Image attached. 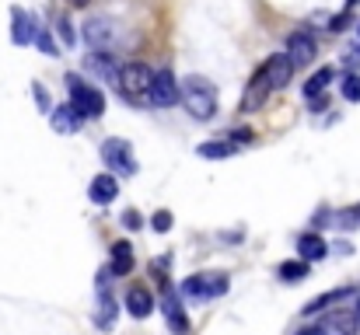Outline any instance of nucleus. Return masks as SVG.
Returning <instances> with one entry per match:
<instances>
[{
	"mask_svg": "<svg viewBox=\"0 0 360 335\" xmlns=\"http://www.w3.org/2000/svg\"><path fill=\"white\" fill-rule=\"evenodd\" d=\"M126 311H129L133 318H150V311H154L150 290H147V287H129V290H126Z\"/></svg>",
	"mask_w": 360,
	"mask_h": 335,
	"instance_id": "obj_15",
	"label": "nucleus"
},
{
	"mask_svg": "<svg viewBox=\"0 0 360 335\" xmlns=\"http://www.w3.org/2000/svg\"><path fill=\"white\" fill-rule=\"evenodd\" d=\"M262 74H266L269 91H280V88H287V84H290V77H294V63H290L283 53H273V56L262 63Z\"/></svg>",
	"mask_w": 360,
	"mask_h": 335,
	"instance_id": "obj_8",
	"label": "nucleus"
},
{
	"mask_svg": "<svg viewBox=\"0 0 360 335\" xmlns=\"http://www.w3.org/2000/svg\"><path fill=\"white\" fill-rule=\"evenodd\" d=\"M340 91H343V98H347V102H360V74H347Z\"/></svg>",
	"mask_w": 360,
	"mask_h": 335,
	"instance_id": "obj_26",
	"label": "nucleus"
},
{
	"mask_svg": "<svg viewBox=\"0 0 360 335\" xmlns=\"http://www.w3.org/2000/svg\"><path fill=\"white\" fill-rule=\"evenodd\" d=\"M88 196H91V203H98V206H109L116 196H120V182H116V175H95L91 178V185H88Z\"/></svg>",
	"mask_w": 360,
	"mask_h": 335,
	"instance_id": "obj_12",
	"label": "nucleus"
},
{
	"mask_svg": "<svg viewBox=\"0 0 360 335\" xmlns=\"http://www.w3.org/2000/svg\"><path fill=\"white\" fill-rule=\"evenodd\" d=\"M32 95H35V102H39V109L46 112V115L53 112V102H49V95L42 91V84H32Z\"/></svg>",
	"mask_w": 360,
	"mask_h": 335,
	"instance_id": "obj_29",
	"label": "nucleus"
},
{
	"mask_svg": "<svg viewBox=\"0 0 360 335\" xmlns=\"http://www.w3.org/2000/svg\"><path fill=\"white\" fill-rule=\"evenodd\" d=\"M311 109H315V112L329 109V98H326V95H319V98H311Z\"/></svg>",
	"mask_w": 360,
	"mask_h": 335,
	"instance_id": "obj_33",
	"label": "nucleus"
},
{
	"mask_svg": "<svg viewBox=\"0 0 360 335\" xmlns=\"http://www.w3.org/2000/svg\"><path fill=\"white\" fill-rule=\"evenodd\" d=\"M350 297H357V290H354V287H340V290H329V294H322V297L308 301V304L301 308V315H304V318H311V315H322L326 308H333V304H340V301H350Z\"/></svg>",
	"mask_w": 360,
	"mask_h": 335,
	"instance_id": "obj_13",
	"label": "nucleus"
},
{
	"mask_svg": "<svg viewBox=\"0 0 360 335\" xmlns=\"http://www.w3.org/2000/svg\"><path fill=\"white\" fill-rule=\"evenodd\" d=\"M32 42H35V46H39V49L49 56V60H56V56H60V46H56V39H53V32H49V28H35Z\"/></svg>",
	"mask_w": 360,
	"mask_h": 335,
	"instance_id": "obj_24",
	"label": "nucleus"
},
{
	"mask_svg": "<svg viewBox=\"0 0 360 335\" xmlns=\"http://www.w3.org/2000/svg\"><path fill=\"white\" fill-rule=\"evenodd\" d=\"M266 98H269V84H266V74H262V67H259V70L252 74V81H248V91H245V98H241V112L259 109Z\"/></svg>",
	"mask_w": 360,
	"mask_h": 335,
	"instance_id": "obj_14",
	"label": "nucleus"
},
{
	"mask_svg": "<svg viewBox=\"0 0 360 335\" xmlns=\"http://www.w3.org/2000/svg\"><path fill=\"white\" fill-rule=\"evenodd\" d=\"M297 251H301V258L311 265V262H319V258H326V251H329V244H326V237H319V234H301L297 237Z\"/></svg>",
	"mask_w": 360,
	"mask_h": 335,
	"instance_id": "obj_16",
	"label": "nucleus"
},
{
	"mask_svg": "<svg viewBox=\"0 0 360 335\" xmlns=\"http://www.w3.org/2000/svg\"><path fill=\"white\" fill-rule=\"evenodd\" d=\"M179 102L186 105V112L193 119H214V112H217V88L207 77L193 74V77H186L179 84Z\"/></svg>",
	"mask_w": 360,
	"mask_h": 335,
	"instance_id": "obj_1",
	"label": "nucleus"
},
{
	"mask_svg": "<svg viewBox=\"0 0 360 335\" xmlns=\"http://www.w3.org/2000/svg\"><path fill=\"white\" fill-rule=\"evenodd\" d=\"M186 297H200V301H214L221 294H228V272H196L182 283Z\"/></svg>",
	"mask_w": 360,
	"mask_h": 335,
	"instance_id": "obj_4",
	"label": "nucleus"
},
{
	"mask_svg": "<svg viewBox=\"0 0 360 335\" xmlns=\"http://www.w3.org/2000/svg\"><path fill=\"white\" fill-rule=\"evenodd\" d=\"M129 269H133V248H129V241H116L112 244L109 276H129Z\"/></svg>",
	"mask_w": 360,
	"mask_h": 335,
	"instance_id": "obj_18",
	"label": "nucleus"
},
{
	"mask_svg": "<svg viewBox=\"0 0 360 335\" xmlns=\"http://www.w3.org/2000/svg\"><path fill=\"white\" fill-rule=\"evenodd\" d=\"M35 21H32V14L25 11V7H11V42L14 46H28L32 42V35H35Z\"/></svg>",
	"mask_w": 360,
	"mask_h": 335,
	"instance_id": "obj_11",
	"label": "nucleus"
},
{
	"mask_svg": "<svg viewBox=\"0 0 360 335\" xmlns=\"http://www.w3.org/2000/svg\"><path fill=\"white\" fill-rule=\"evenodd\" d=\"M297 335H326V329H301Z\"/></svg>",
	"mask_w": 360,
	"mask_h": 335,
	"instance_id": "obj_34",
	"label": "nucleus"
},
{
	"mask_svg": "<svg viewBox=\"0 0 360 335\" xmlns=\"http://www.w3.org/2000/svg\"><path fill=\"white\" fill-rule=\"evenodd\" d=\"M200 157H207V161H221V157H231V154H238V143H231V140H214V143H200V150H196Z\"/></svg>",
	"mask_w": 360,
	"mask_h": 335,
	"instance_id": "obj_21",
	"label": "nucleus"
},
{
	"mask_svg": "<svg viewBox=\"0 0 360 335\" xmlns=\"http://www.w3.org/2000/svg\"><path fill=\"white\" fill-rule=\"evenodd\" d=\"M360 0H347V11H354V7H357Z\"/></svg>",
	"mask_w": 360,
	"mask_h": 335,
	"instance_id": "obj_35",
	"label": "nucleus"
},
{
	"mask_svg": "<svg viewBox=\"0 0 360 335\" xmlns=\"http://www.w3.org/2000/svg\"><path fill=\"white\" fill-rule=\"evenodd\" d=\"M49 122H53V129H56V133H67V136H70V133H77V129L84 126V119L70 109V105L53 109V112H49Z\"/></svg>",
	"mask_w": 360,
	"mask_h": 335,
	"instance_id": "obj_17",
	"label": "nucleus"
},
{
	"mask_svg": "<svg viewBox=\"0 0 360 335\" xmlns=\"http://www.w3.org/2000/svg\"><path fill=\"white\" fill-rule=\"evenodd\" d=\"M88 67H91L95 74H105V77L116 81V63H112L109 53H91V56H88Z\"/></svg>",
	"mask_w": 360,
	"mask_h": 335,
	"instance_id": "obj_25",
	"label": "nucleus"
},
{
	"mask_svg": "<svg viewBox=\"0 0 360 335\" xmlns=\"http://www.w3.org/2000/svg\"><path fill=\"white\" fill-rule=\"evenodd\" d=\"M67 91H70V109L77 112L81 119H98L105 112V95L95 84H88L84 77L67 74Z\"/></svg>",
	"mask_w": 360,
	"mask_h": 335,
	"instance_id": "obj_2",
	"label": "nucleus"
},
{
	"mask_svg": "<svg viewBox=\"0 0 360 335\" xmlns=\"http://www.w3.org/2000/svg\"><path fill=\"white\" fill-rule=\"evenodd\" d=\"M350 311H354V315H357V318H360V301H357V308H350Z\"/></svg>",
	"mask_w": 360,
	"mask_h": 335,
	"instance_id": "obj_37",
	"label": "nucleus"
},
{
	"mask_svg": "<svg viewBox=\"0 0 360 335\" xmlns=\"http://www.w3.org/2000/svg\"><path fill=\"white\" fill-rule=\"evenodd\" d=\"M294 67H304V63H311L315 56H319V46H315V39L308 35V32H294L290 39H287V53H283Z\"/></svg>",
	"mask_w": 360,
	"mask_h": 335,
	"instance_id": "obj_9",
	"label": "nucleus"
},
{
	"mask_svg": "<svg viewBox=\"0 0 360 335\" xmlns=\"http://www.w3.org/2000/svg\"><path fill=\"white\" fill-rule=\"evenodd\" d=\"M322 329H329L333 335H357L360 332V318L354 315V311H340V315H329Z\"/></svg>",
	"mask_w": 360,
	"mask_h": 335,
	"instance_id": "obj_19",
	"label": "nucleus"
},
{
	"mask_svg": "<svg viewBox=\"0 0 360 335\" xmlns=\"http://www.w3.org/2000/svg\"><path fill=\"white\" fill-rule=\"evenodd\" d=\"M165 287V301H161V311H165V322H168V329L172 335H189V318H186V308H182V301H179V294L168 287V283H161Z\"/></svg>",
	"mask_w": 360,
	"mask_h": 335,
	"instance_id": "obj_7",
	"label": "nucleus"
},
{
	"mask_svg": "<svg viewBox=\"0 0 360 335\" xmlns=\"http://www.w3.org/2000/svg\"><path fill=\"white\" fill-rule=\"evenodd\" d=\"M70 4H74V7H84V4H88V0H70Z\"/></svg>",
	"mask_w": 360,
	"mask_h": 335,
	"instance_id": "obj_36",
	"label": "nucleus"
},
{
	"mask_svg": "<svg viewBox=\"0 0 360 335\" xmlns=\"http://www.w3.org/2000/svg\"><path fill=\"white\" fill-rule=\"evenodd\" d=\"M147 102H150L154 109H172V105H179V81L172 77V70L154 74V84H150V91H147Z\"/></svg>",
	"mask_w": 360,
	"mask_h": 335,
	"instance_id": "obj_6",
	"label": "nucleus"
},
{
	"mask_svg": "<svg viewBox=\"0 0 360 335\" xmlns=\"http://www.w3.org/2000/svg\"><path fill=\"white\" fill-rule=\"evenodd\" d=\"M116 84H120V95L129 102H147V91L154 84V70L147 63H126L116 70Z\"/></svg>",
	"mask_w": 360,
	"mask_h": 335,
	"instance_id": "obj_3",
	"label": "nucleus"
},
{
	"mask_svg": "<svg viewBox=\"0 0 360 335\" xmlns=\"http://www.w3.org/2000/svg\"><path fill=\"white\" fill-rule=\"evenodd\" d=\"M84 39H88V46L98 53V49H109L112 46V39H116V25L109 21V18H91L88 25H84Z\"/></svg>",
	"mask_w": 360,
	"mask_h": 335,
	"instance_id": "obj_10",
	"label": "nucleus"
},
{
	"mask_svg": "<svg viewBox=\"0 0 360 335\" xmlns=\"http://www.w3.org/2000/svg\"><path fill=\"white\" fill-rule=\"evenodd\" d=\"M122 227H129V230H136L140 227V214L129 206V210H122Z\"/></svg>",
	"mask_w": 360,
	"mask_h": 335,
	"instance_id": "obj_32",
	"label": "nucleus"
},
{
	"mask_svg": "<svg viewBox=\"0 0 360 335\" xmlns=\"http://www.w3.org/2000/svg\"><path fill=\"white\" fill-rule=\"evenodd\" d=\"M102 161H105L109 168H116L120 175H136V157H133V150H129V140H120V136L105 140V143H102Z\"/></svg>",
	"mask_w": 360,
	"mask_h": 335,
	"instance_id": "obj_5",
	"label": "nucleus"
},
{
	"mask_svg": "<svg viewBox=\"0 0 360 335\" xmlns=\"http://www.w3.org/2000/svg\"><path fill=\"white\" fill-rule=\"evenodd\" d=\"M333 221H336V227H340V230H350V227H357V223H360V206H354V210H340Z\"/></svg>",
	"mask_w": 360,
	"mask_h": 335,
	"instance_id": "obj_27",
	"label": "nucleus"
},
{
	"mask_svg": "<svg viewBox=\"0 0 360 335\" xmlns=\"http://www.w3.org/2000/svg\"><path fill=\"white\" fill-rule=\"evenodd\" d=\"M329 28H333V32H347V28H350V11H343V14H336V18L329 21Z\"/></svg>",
	"mask_w": 360,
	"mask_h": 335,
	"instance_id": "obj_31",
	"label": "nucleus"
},
{
	"mask_svg": "<svg viewBox=\"0 0 360 335\" xmlns=\"http://www.w3.org/2000/svg\"><path fill=\"white\" fill-rule=\"evenodd\" d=\"M308 269H311V265H308L304 258H287V262H280L276 272H280L283 283H301V280H308Z\"/></svg>",
	"mask_w": 360,
	"mask_h": 335,
	"instance_id": "obj_22",
	"label": "nucleus"
},
{
	"mask_svg": "<svg viewBox=\"0 0 360 335\" xmlns=\"http://www.w3.org/2000/svg\"><path fill=\"white\" fill-rule=\"evenodd\" d=\"M333 67H322V70H315L311 77H308V84H304V98L311 102V98H319V95H326V88L333 84Z\"/></svg>",
	"mask_w": 360,
	"mask_h": 335,
	"instance_id": "obj_20",
	"label": "nucleus"
},
{
	"mask_svg": "<svg viewBox=\"0 0 360 335\" xmlns=\"http://www.w3.org/2000/svg\"><path fill=\"white\" fill-rule=\"evenodd\" d=\"M56 28H60V39H63L67 46H74V42H77V35H74V28H70V21H67V18H60V21H56Z\"/></svg>",
	"mask_w": 360,
	"mask_h": 335,
	"instance_id": "obj_30",
	"label": "nucleus"
},
{
	"mask_svg": "<svg viewBox=\"0 0 360 335\" xmlns=\"http://www.w3.org/2000/svg\"><path fill=\"white\" fill-rule=\"evenodd\" d=\"M102 301H98V311H95V325L98 329H112L116 325V301L109 297V294H98Z\"/></svg>",
	"mask_w": 360,
	"mask_h": 335,
	"instance_id": "obj_23",
	"label": "nucleus"
},
{
	"mask_svg": "<svg viewBox=\"0 0 360 335\" xmlns=\"http://www.w3.org/2000/svg\"><path fill=\"white\" fill-rule=\"evenodd\" d=\"M150 227H154L158 234H168V230H172V210H158V214L150 217Z\"/></svg>",
	"mask_w": 360,
	"mask_h": 335,
	"instance_id": "obj_28",
	"label": "nucleus"
}]
</instances>
